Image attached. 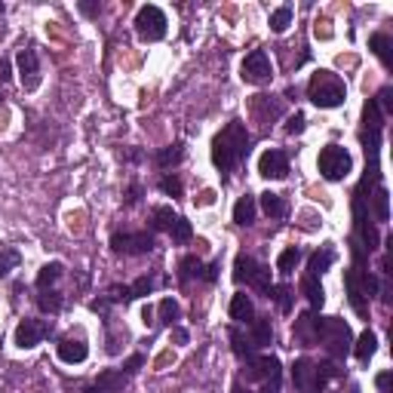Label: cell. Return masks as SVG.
<instances>
[{"label": "cell", "mask_w": 393, "mask_h": 393, "mask_svg": "<svg viewBox=\"0 0 393 393\" xmlns=\"http://www.w3.org/2000/svg\"><path fill=\"white\" fill-rule=\"evenodd\" d=\"M255 212H258V200L252 194H243L237 203H233V221L240 224V228H249L252 221H255Z\"/></svg>", "instance_id": "d6986e66"}, {"label": "cell", "mask_w": 393, "mask_h": 393, "mask_svg": "<svg viewBox=\"0 0 393 393\" xmlns=\"http://www.w3.org/2000/svg\"><path fill=\"white\" fill-rule=\"evenodd\" d=\"M316 166H320V175L326 182H344L350 175V154H348V148H341V145H326L323 151H320V160H316Z\"/></svg>", "instance_id": "52a82bcc"}, {"label": "cell", "mask_w": 393, "mask_h": 393, "mask_svg": "<svg viewBox=\"0 0 393 393\" xmlns=\"http://www.w3.org/2000/svg\"><path fill=\"white\" fill-rule=\"evenodd\" d=\"M160 191L166 196H172V200H182V196H184V184H182L179 175H163V179H160Z\"/></svg>", "instance_id": "f35d334b"}, {"label": "cell", "mask_w": 393, "mask_h": 393, "mask_svg": "<svg viewBox=\"0 0 393 393\" xmlns=\"http://www.w3.org/2000/svg\"><path fill=\"white\" fill-rule=\"evenodd\" d=\"M332 261H335V249H332V246H323L320 252H314V255H311L307 274H311V277H323L326 270L332 267Z\"/></svg>", "instance_id": "484cf974"}, {"label": "cell", "mask_w": 393, "mask_h": 393, "mask_svg": "<svg viewBox=\"0 0 393 393\" xmlns=\"http://www.w3.org/2000/svg\"><path fill=\"white\" fill-rule=\"evenodd\" d=\"M292 384L298 393H320L326 381L320 375V369H316V362L301 357V360H295V366H292Z\"/></svg>", "instance_id": "8fae6325"}, {"label": "cell", "mask_w": 393, "mask_h": 393, "mask_svg": "<svg viewBox=\"0 0 393 393\" xmlns=\"http://www.w3.org/2000/svg\"><path fill=\"white\" fill-rule=\"evenodd\" d=\"M258 393H279V384H265V387H261Z\"/></svg>", "instance_id": "db71d44e"}, {"label": "cell", "mask_w": 393, "mask_h": 393, "mask_svg": "<svg viewBox=\"0 0 393 393\" xmlns=\"http://www.w3.org/2000/svg\"><path fill=\"white\" fill-rule=\"evenodd\" d=\"M307 99H311L316 108H341L344 99H348V87H344V80L335 71L320 68L316 74H311Z\"/></svg>", "instance_id": "7a4b0ae2"}, {"label": "cell", "mask_w": 393, "mask_h": 393, "mask_svg": "<svg viewBox=\"0 0 393 393\" xmlns=\"http://www.w3.org/2000/svg\"><path fill=\"white\" fill-rule=\"evenodd\" d=\"M89 357V348H87V341L83 338H74V335H68V338H62L59 341V360L62 362H83Z\"/></svg>", "instance_id": "e0dca14e"}, {"label": "cell", "mask_w": 393, "mask_h": 393, "mask_svg": "<svg viewBox=\"0 0 393 393\" xmlns=\"http://www.w3.org/2000/svg\"><path fill=\"white\" fill-rule=\"evenodd\" d=\"M369 200H372V212H375V218H378V221H387V218H390V209H387V191L378 184L375 194H372Z\"/></svg>", "instance_id": "8d00e7d4"}, {"label": "cell", "mask_w": 393, "mask_h": 393, "mask_svg": "<svg viewBox=\"0 0 393 393\" xmlns=\"http://www.w3.org/2000/svg\"><path fill=\"white\" fill-rule=\"evenodd\" d=\"M369 50L378 55L384 68H390V62H393V59H390V50H393V43H390V37H387L384 31H375V34L369 37Z\"/></svg>", "instance_id": "83f0119b"}, {"label": "cell", "mask_w": 393, "mask_h": 393, "mask_svg": "<svg viewBox=\"0 0 393 393\" xmlns=\"http://www.w3.org/2000/svg\"><path fill=\"white\" fill-rule=\"evenodd\" d=\"M231 393H252V390H249V387H246V384H243V381L237 378V381H233V387H231Z\"/></svg>", "instance_id": "816d5d0a"}, {"label": "cell", "mask_w": 393, "mask_h": 393, "mask_svg": "<svg viewBox=\"0 0 393 393\" xmlns=\"http://www.w3.org/2000/svg\"><path fill=\"white\" fill-rule=\"evenodd\" d=\"M304 126H307V117L301 114V111H295V114L289 117V123H286V133H289V135H301Z\"/></svg>", "instance_id": "7bdbcfd3"}, {"label": "cell", "mask_w": 393, "mask_h": 393, "mask_svg": "<svg viewBox=\"0 0 393 393\" xmlns=\"http://www.w3.org/2000/svg\"><path fill=\"white\" fill-rule=\"evenodd\" d=\"M261 209H265V215H270V218H283V215L289 212V206H286V200L279 194L265 191V194H261Z\"/></svg>", "instance_id": "f1b7e54d"}, {"label": "cell", "mask_w": 393, "mask_h": 393, "mask_svg": "<svg viewBox=\"0 0 393 393\" xmlns=\"http://www.w3.org/2000/svg\"><path fill=\"white\" fill-rule=\"evenodd\" d=\"M301 258L304 255H301V249H298V246H286L283 252H279V258H277V270L283 277H289L298 267V261H301Z\"/></svg>", "instance_id": "4dcf8cb0"}, {"label": "cell", "mask_w": 393, "mask_h": 393, "mask_svg": "<svg viewBox=\"0 0 393 393\" xmlns=\"http://www.w3.org/2000/svg\"><path fill=\"white\" fill-rule=\"evenodd\" d=\"M390 381H393L390 372H381V375L375 378V384H378V390H381V393H390Z\"/></svg>", "instance_id": "681fc988"}, {"label": "cell", "mask_w": 393, "mask_h": 393, "mask_svg": "<svg viewBox=\"0 0 393 393\" xmlns=\"http://www.w3.org/2000/svg\"><path fill=\"white\" fill-rule=\"evenodd\" d=\"M320 341L326 344V350H329V357L332 360H344L348 357V350H350V326L338 320V316H320Z\"/></svg>", "instance_id": "3957f363"}, {"label": "cell", "mask_w": 393, "mask_h": 393, "mask_svg": "<svg viewBox=\"0 0 393 393\" xmlns=\"http://www.w3.org/2000/svg\"><path fill=\"white\" fill-rule=\"evenodd\" d=\"M175 218H179V215H175L170 206H154V209H151V228L154 231H166V233H170Z\"/></svg>", "instance_id": "d6a6232c"}, {"label": "cell", "mask_w": 393, "mask_h": 393, "mask_svg": "<svg viewBox=\"0 0 393 393\" xmlns=\"http://www.w3.org/2000/svg\"><path fill=\"white\" fill-rule=\"evenodd\" d=\"M246 381H265V384H279L283 378V366L274 353H265V357H252L246 360Z\"/></svg>", "instance_id": "30bf717a"}, {"label": "cell", "mask_w": 393, "mask_h": 393, "mask_svg": "<svg viewBox=\"0 0 393 393\" xmlns=\"http://www.w3.org/2000/svg\"><path fill=\"white\" fill-rule=\"evenodd\" d=\"M111 249L117 255H148L154 252V233L138 231V233H114L111 237Z\"/></svg>", "instance_id": "9c48e42d"}, {"label": "cell", "mask_w": 393, "mask_h": 393, "mask_svg": "<svg viewBox=\"0 0 393 393\" xmlns=\"http://www.w3.org/2000/svg\"><path fill=\"white\" fill-rule=\"evenodd\" d=\"M375 350H378V335L366 329L357 338V344H353V357H357L360 362H369L372 357H375Z\"/></svg>", "instance_id": "d4e9b609"}, {"label": "cell", "mask_w": 393, "mask_h": 393, "mask_svg": "<svg viewBox=\"0 0 393 393\" xmlns=\"http://www.w3.org/2000/svg\"><path fill=\"white\" fill-rule=\"evenodd\" d=\"M375 105L381 108V114H384V117L393 114V89H390V87H384V89L378 92V96H375Z\"/></svg>", "instance_id": "b9f144b4"}, {"label": "cell", "mask_w": 393, "mask_h": 393, "mask_svg": "<svg viewBox=\"0 0 393 393\" xmlns=\"http://www.w3.org/2000/svg\"><path fill=\"white\" fill-rule=\"evenodd\" d=\"M206 277V265L196 255H184L179 261V283L182 286H188L191 279H203Z\"/></svg>", "instance_id": "44dd1931"}, {"label": "cell", "mask_w": 393, "mask_h": 393, "mask_svg": "<svg viewBox=\"0 0 393 393\" xmlns=\"http://www.w3.org/2000/svg\"><path fill=\"white\" fill-rule=\"evenodd\" d=\"M289 25H292V6H279L270 13V31L274 34H283Z\"/></svg>", "instance_id": "d590c367"}, {"label": "cell", "mask_w": 393, "mask_h": 393, "mask_svg": "<svg viewBox=\"0 0 393 393\" xmlns=\"http://www.w3.org/2000/svg\"><path fill=\"white\" fill-rule=\"evenodd\" d=\"M123 384H126V375L123 372H114V369L101 372V375L96 378V387L101 393H123Z\"/></svg>", "instance_id": "4316f807"}, {"label": "cell", "mask_w": 393, "mask_h": 393, "mask_svg": "<svg viewBox=\"0 0 393 393\" xmlns=\"http://www.w3.org/2000/svg\"><path fill=\"white\" fill-rule=\"evenodd\" d=\"M142 320H145V326H154V323H157V320H154V311H151V307H145Z\"/></svg>", "instance_id": "f5cc1de1"}, {"label": "cell", "mask_w": 393, "mask_h": 393, "mask_svg": "<svg viewBox=\"0 0 393 393\" xmlns=\"http://www.w3.org/2000/svg\"><path fill=\"white\" fill-rule=\"evenodd\" d=\"M258 175H265V179H286L289 175V154L277 151V148L265 151L258 157Z\"/></svg>", "instance_id": "5bb4252c"}, {"label": "cell", "mask_w": 393, "mask_h": 393, "mask_svg": "<svg viewBox=\"0 0 393 393\" xmlns=\"http://www.w3.org/2000/svg\"><path fill=\"white\" fill-rule=\"evenodd\" d=\"M62 274H65V267L59 265V261H50V265H43L40 274H37V289H52L62 279Z\"/></svg>", "instance_id": "1f68e13d"}, {"label": "cell", "mask_w": 393, "mask_h": 393, "mask_svg": "<svg viewBox=\"0 0 393 393\" xmlns=\"http://www.w3.org/2000/svg\"><path fill=\"white\" fill-rule=\"evenodd\" d=\"M228 338H231V348H233V357H237V360L246 362V360L255 357V344H252L249 335H243L237 326H233V329L228 332Z\"/></svg>", "instance_id": "603a6c76"}, {"label": "cell", "mask_w": 393, "mask_h": 393, "mask_svg": "<svg viewBox=\"0 0 393 393\" xmlns=\"http://www.w3.org/2000/svg\"><path fill=\"white\" fill-rule=\"evenodd\" d=\"M350 393H360V387H357V384H353V387H350Z\"/></svg>", "instance_id": "9f6ffc18"}, {"label": "cell", "mask_w": 393, "mask_h": 393, "mask_svg": "<svg viewBox=\"0 0 393 393\" xmlns=\"http://www.w3.org/2000/svg\"><path fill=\"white\" fill-rule=\"evenodd\" d=\"M170 237H172V243H179V246H184V243H188L191 237H194V228H191V221L188 218H175V224L170 228Z\"/></svg>", "instance_id": "74e56055"}, {"label": "cell", "mask_w": 393, "mask_h": 393, "mask_svg": "<svg viewBox=\"0 0 393 393\" xmlns=\"http://www.w3.org/2000/svg\"><path fill=\"white\" fill-rule=\"evenodd\" d=\"M129 292H133V301H135V298L151 295V292H154V279H151V277H138L135 283L129 286Z\"/></svg>", "instance_id": "60d3db41"}, {"label": "cell", "mask_w": 393, "mask_h": 393, "mask_svg": "<svg viewBox=\"0 0 393 393\" xmlns=\"http://www.w3.org/2000/svg\"><path fill=\"white\" fill-rule=\"evenodd\" d=\"M233 283H246L252 286L255 292H261L267 298L270 292V267L267 265H258L252 255H237V261H233Z\"/></svg>", "instance_id": "5b68a950"}, {"label": "cell", "mask_w": 393, "mask_h": 393, "mask_svg": "<svg viewBox=\"0 0 393 393\" xmlns=\"http://www.w3.org/2000/svg\"><path fill=\"white\" fill-rule=\"evenodd\" d=\"M218 270H221V261H212V265H206L203 283H215V279H218Z\"/></svg>", "instance_id": "bcb514c9"}, {"label": "cell", "mask_w": 393, "mask_h": 393, "mask_svg": "<svg viewBox=\"0 0 393 393\" xmlns=\"http://www.w3.org/2000/svg\"><path fill=\"white\" fill-rule=\"evenodd\" d=\"M18 261H22L18 249H4V252H0V277L13 274V270L18 267Z\"/></svg>", "instance_id": "ab89813d"}, {"label": "cell", "mask_w": 393, "mask_h": 393, "mask_svg": "<svg viewBox=\"0 0 393 393\" xmlns=\"http://www.w3.org/2000/svg\"><path fill=\"white\" fill-rule=\"evenodd\" d=\"M249 154V133L243 120H231L218 135L212 138V163L221 172H233Z\"/></svg>", "instance_id": "6da1fadb"}, {"label": "cell", "mask_w": 393, "mask_h": 393, "mask_svg": "<svg viewBox=\"0 0 393 393\" xmlns=\"http://www.w3.org/2000/svg\"><path fill=\"white\" fill-rule=\"evenodd\" d=\"M50 335H52V323L50 320H22L16 326V348L31 350L43 338H50Z\"/></svg>", "instance_id": "7c38bea8"}, {"label": "cell", "mask_w": 393, "mask_h": 393, "mask_svg": "<svg viewBox=\"0 0 393 393\" xmlns=\"http://www.w3.org/2000/svg\"><path fill=\"white\" fill-rule=\"evenodd\" d=\"M133 25H135L138 40H145V43L163 40V37H166V28H170V22H166V13H163L160 6H154V4H145L142 9H138Z\"/></svg>", "instance_id": "8992f818"}, {"label": "cell", "mask_w": 393, "mask_h": 393, "mask_svg": "<svg viewBox=\"0 0 393 393\" xmlns=\"http://www.w3.org/2000/svg\"><path fill=\"white\" fill-rule=\"evenodd\" d=\"M344 286H348L353 311H357L360 316H366L369 314V298L378 292V279L372 274H366V270H360V267H350L348 274H344Z\"/></svg>", "instance_id": "277c9868"}, {"label": "cell", "mask_w": 393, "mask_h": 393, "mask_svg": "<svg viewBox=\"0 0 393 393\" xmlns=\"http://www.w3.org/2000/svg\"><path fill=\"white\" fill-rule=\"evenodd\" d=\"M172 338L179 341V344H188V332H184L182 326H172Z\"/></svg>", "instance_id": "f907efd6"}, {"label": "cell", "mask_w": 393, "mask_h": 393, "mask_svg": "<svg viewBox=\"0 0 393 393\" xmlns=\"http://www.w3.org/2000/svg\"><path fill=\"white\" fill-rule=\"evenodd\" d=\"M9 80H13V65H9V59H0V83Z\"/></svg>", "instance_id": "7dc6e473"}, {"label": "cell", "mask_w": 393, "mask_h": 393, "mask_svg": "<svg viewBox=\"0 0 393 393\" xmlns=\"http://www.w3.org/2000/svg\"><path fill=\"white\" fill-rule=\"evenodd\" d=\"M182 160H184V145L182 142H175V145H170V148H163V151L154 154V163L160 166V170H175Z\"/></svg>", "instance_id": "cb8c5ba5"}, {"label": "cell", "mask_w": 393, "mask_h": 393, "mask_svg": "<svg viewBox=\"0 0 393 393\" xmlns=\"http://www.w3.org/2000/svg\"><path fill=\"white\" fill-rule=\"evenodd\" d=\"M292 338L301 344V348H316V344H320V316L301 314L292 326Z\"/></svg>", "instance_id": "9a60e30c"}, {"label": "cell", "mask_w": 393, "mask_h": 393, "mask_svg": "<svg viewBox=\"0 0 393 393\" xmlns=\"http://www.w3.org/2000/svg\"><path fill=\"white\" fill-rule=\"evenodd\" d=\"M80 393H101V390H99V387H96V384H92V387H83V390H80Z\"/></svg>", "instance_id": "11a10c76"}, {"label": "cell", "mask_w": 393, "mask_h": 393, "mask_svg": "<svg viewBox=\"0 0 393 393\" xmlns=\"http://www.w3.org/2000/svg\"><path fill=\"white\" fill-rule=\"evenodd\" d=\"M18 62V80H22V89L25 92H34L40 87V59H37V50L34 46H22L16 55Z\"/></svg>", "instance_id": "4fadbf2b"}, {"label": "cell", "mask_w": 393, "mask_h": 393, "mask_svg": "<svg viewBox=\"0 0 393 393\" xmlns=\"http://www.w3.org/2000/svg\"><path fill=\"white\" fill-rule=\"evenodd\" d=\"M231 320L233 323H252L255 320V304H252V298L246 292H237L231 298Z\"/></svg>", "instance_id": "ac0fdd59"}, {"label": "cell", "mask_w": 393, "mask_h": 393, "mask_svg": "<svg viewBox=\"0 0 393 393\" xmlns=\"http://www.w3.org/2000/svg\"><path fill=\"white\" fill-rule=\"evenodd\" d=\"M142 366H145V357H142V353H133V357L123 362V369H120V372H123V375H135Z\"/></svg>", "instance_id": "ee69618b"}, {"label": "cell", "mask_w": 393, "mask_h": 393, "mask_svg": "<svg viewBox=\"0 0 393 393\" xmlns=\"http://www.w3.org/2000/svg\"><path fill=\"white\" fill-rule=\"evenodd\" d=\"M157 311H160V323H163V326H170V329H172V326H179V320H182V307H179V301H175V298H163Z\"/></svg>", "instance_id": "836d02e7"}, {"label": "cell", "mask_w": 393, "mask_h": 393, "mask_svg": "<svg viewBox=\"0 0 393 393\" xmlns=\"http://www.w3.org/2000/svg\"><path fill=\"white\" fill-rule=\"evenodd\" d=\"M252 114H255V120H261V123H270V120H277L279 114H283V99L255 96L252 99Z\"/></svg>", "instance_id": "2e32d148"}, {"label": "cell", "mask_w": 393, "mask_h": 393, "mask_svg": "<svg viewBox=\"0 0 393 393\" xmlns=\"http://www.w3.org/2000/svg\"><path fill=\"white\" fill-rule=\"evenodd\" d=\"M240 77L246 83H252V87H265V83H270V77H274V65H270L267 52L252 50L240 65Z\"/></svg>", "instance_id": "ba28073f"}, {"label": "cell", "mask_w": 393, "mask_h": 393, "mask_svg": "<svg viewBox=\"0 0 393 393\" xmlns=\"http://www.w3.org/2000/svg\"><path fill=\"white\" fill-rule=\"evenodd\" d=\"M249 329H252L249 341L255 344V350L258 348H270V341H274V326H270L267 316H255V320L249 323Z\"/></svg>", "instance_id": "ffe728a7"}, {"label": "cell", "mask_w": 393, "mask_h": 393, "mask_svg": "<svg viewBox=\"0 0 393 393\" xmlns=\"http://www.w3.org/2000/svg\"><path fill=\"white\" fill-rule=\"evenodd\" d=\"M270 301H277V307L283 314H292V301H295V292L289 286H270V292H267Z\"/></svg>", "instance_id": "e575fe53"}, {"label": "cell", "mask_w": 393, "mask_h": 393, "mask_svg": "<svg viewBox=\"0 0 393 393\" xmlns=\"http://www.w3.org/2000/svg\"><path fill=\"white\" fill-rule=\"evenodd\" d=\"M301 295L311 301L314 311H320L323 301H326V292H323V283H320V277H311V274H304L301 277Z\"/></svg>", "instance_id": "7402d4cb"}, {"label": "cell", "mask_w": 393, "mask_h": 393, "mask_svg": "<svg viewBox=\"0 0 393 393\" xmlns=\"http://www.w3.org/2000/svg\"><path fill=\"white\" fill-rule=\"evenodd\" d=\"M138 200H142V184H133V188L126 191V206H135Z\"/></svg>", "instance_id": "c3c4849f"}, {"label": "cell", "mask_w": 393, "mask_h": 393, "mask_svg": "<svg viewBox=\"0 0 393 393\" xmlns=\"http://www.w3.org/2000/svg\"><path fill=\"white\" fill-rule=\"evenodd\" d=\"M37 307H40L43 314H59L65 307V298H62V292H55V289H40V295H37Z\"/></svg>", "instance_id": "f546056e"}, {"label": "cell", "mask_w": 393, "mask_h": 393, "mask_svg": "<svg viewBox=\"0 0 393 393\" xmlns=\"http://www.w3.org/2000/svg\"><path fill=\"white\" fill-rule=\"evenodd\" d=\"M80 13L89 16V18H96V16L101 13V4H89V0H80Z\"/></svg>", "instance_id": "f6af8a7d"}]
</instances>
